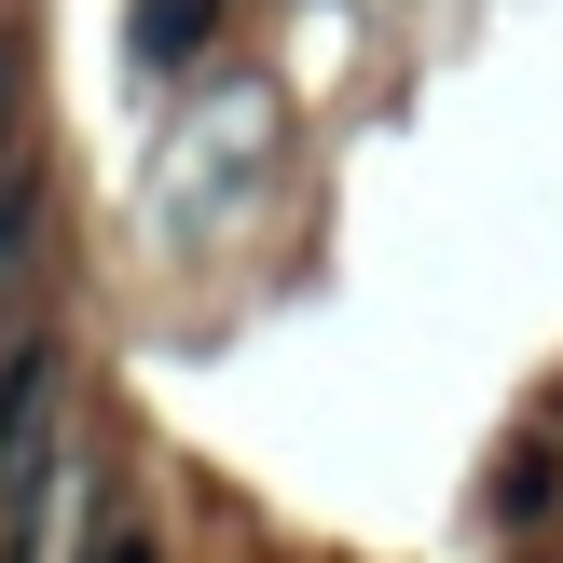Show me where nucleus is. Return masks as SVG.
<instances>
[{
	"label": "nucleus",
	"instance_id": "2",
	"mask_svg": "<svg viewBox=\"0 0 563 563\" xmlns=\"http://www.w3.org/2000/svg\"><path fill=\"white\" fill-rule=\"evenodd\" d=\"M124 42H137V69H192V55L220 42V0H137Z\"/></svg>",
	"mask_w": 563,
	"mask_h": 563
},
{
	"label": "nucleus",
	"instance_id": "6",
	"mask_svg": "<svg viewBox=\"0 0 563 563\" xmlns=\"http://www.w3.org/2000/svg\"><path fill=\"white\" fill-rule=\"evenodd\" d=\"M0 137H14V55H0Z\"/></svg>",
	"mask_w": 563,
	"mask_h": 563
},
{
	"label": "nucleus",
	"instance_id": "5",
	"mask_svg": "<svg viewBox=\"0 0 563 563\" xmlns=\"http://www.w3.org/2000/svg\"><path fill=\"white\" fill-rule=\"evenodd\" d=\"M82 563H165V550H152V522H97V550H82Z\"/></svg>",
	"mask_w": 563,
	"mask_h": 563
},
{
	"label": "nucleus",
	"instance_id": "4",
	"mask_svg": "<svg viewBox=\"0 0 563 563\" xmlns=\"http://www.w3.org/2000/svg\"><path fill=\"white\" fill-rule=\"evenodd\" d=\"M27 234H42V179H0V275H14Z\"/></svg>",
	"mask_w": 563,
	"mask_h": 563
},
{
	"label": "nucleus",
	"instance_id": "3",
	"mask_svg": "<svg viewBox=\"0 0 563 563\" xmlns=\"http://www.w3.org/2000/svg\"><path fill=\"white\" fill-rule=\"evenodd\" d=\"M550 495H563L550 454H509V467H495V522H550Z\"/></svg>",
	"mask_w": 563,
	"mask_h": 563
},
{
	"label": "nucleus",
	"instance_id": "1",
	"mask_svg": "<svg viewBox=\"0 0 563 563\" xmlns=\"http://www.w3.org/2000/svg\"><path fill=\"white\" fill-rule=\"evenodd\" d=\"M55 399H69V357L27 344L14 372H0V509L42 495V467H55Z\"/></svg>",
	"mask_w": 563,
	"mask_h": 563
}]
</instances>
